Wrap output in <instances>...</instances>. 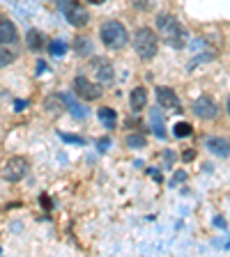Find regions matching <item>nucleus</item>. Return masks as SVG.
Wrapping results in <instances>:
<instances>
[{"mask_svg": "<svg viewBox=\"0 0 230 257\" xmlns=\"http://www.w3.org/2000/svg\"><path fill=\"white\" fill-rule=\"evenodd\" d=\"M95 78L102 87L111 85L115 80V71H113V64L106 62V60H95Z\"/></svg>", "mask_w": 230, "mask_h": 257, "instance_id": "0eeeda50", "label": "nucleus"}, {"mask_svg": "<svg viewBox=\"0 0 230 257\" xmlns=\"http://www.w3.org/2000/svg\"><path fill=\"white\" fill-rule=\"evenodd\" d=\"M28 170H30V166H28V161L23 156H12L5 163V168H3V177L7 182L14 184V182H21L23 177L28 175Z\"/></svg>", "mask_w": 230, "mask_h": 257, "instance_id": "39448f33", "label": "nucleus"}, {"mask_svg": "<svg viewBox=\"0 0 230 257\" xmlns=\"http://www.w3.org/2000/svg\"><path fill=\"white\" fill-rule=\"evenodd\" d=\"M207 150L214 156H230V140L228 138H207Z\"/></svg>", "mask_w": 230, "mask_h": 257, "instance_id": "9b49d317", "label": "nucleus"}, {"mask_svg": "<svg viewBox=\"0 0 230 257\" xmlns=\"http://www.w3.org/2000/svg\"><path fill=\"white\" fill-rule=\"evenodd\" d=\"M193 156H196V154H193V152H187V154H184V161H191Z\"/></svg>", "mask_w": 230, "mask_h": 257, "instance_id": "c85d7f7f", "label": "nucleus"}, {"mask_svg": "<svg viewBox=\"0 0 230 257\" xmlns=\"http://www.w3.org/2000/svg\"><path fill=\"white\" fill-rule=\"evenodd\" d=\"M164 161H168L166 166H171L173 161H175V154H173V152H171V150H166V152H164Z\"/></svg>", "mask_w": 230, "mask_h": 257, "instance_id": "bb28decb", "label": "nucleus"}, {"mask_svg": "<svg viewBox=\"0 0 230 257\" xmlns=\"http://www.w3.org/2000/svg\"><path fill=\"white\" fill-rule=\"evenodd\" d=\"M64 16H67L69 26H74V28H86L90 23V14H88L86 7H81V5H74L71 10H67Z\"/></svg>", "mask_w": 230, "mask_h": 257, "instance_id": "1a4fd4ad", "label": "nucleus"}, {"mask_svg": "<svg viewBox=\"0 0 230 257\" xmlns=\"http://www.w3.org/2000/svg\"><path fill=\"white\" fill-rule=\"evenodd\" d=\"M44 106H46L48 112H55V115H58L64 108V101H62V96H48L46 101H44Z\"/></svg>", "mask_w": 230, "mask_h": 257, "instance_id": "a211bd4d", "label": "nucleus"}, {"mask_svg": "<svg viewBox=\"0 0 230 257\" xmlns=\"http://www.w3.org/2000/svg\"><path fill=\"white\" fill-rule=\"evenodd\" d=\"M157 30H159V35L164 39H166V44H171V46L180 48L184 46V39H187V32H184V28L180 26V21H177L173 14H159L157 16Z\"/></svg>", "mask_w": 230, "mask_h": 257, "instance_id": "f257e3e1", "label": "nucleus"}, {"mask_svg": "<svg viewBox=\"0 0 230 257\" xmlns=\"http://www.w3.org/2000/svg\"><path fill=\"white\" fill-rule=\"evenodd\" d=\"M92 5H102V3H106V0H90Z\"/></svg>", "mask_w": 230, "mask_h": 257, "instance_id": "7c9ffc66", "label": "nucleus"}, {"mask_svg": "<svg viewBox=\"0 0 230 257\" xmlns=\"http://www.w3.org/2000/svg\"><path fill=\"white\" fill-rule=\"evenodd\" d=\"M127 147H131V150H140V147H145V136L143 134L127 136Z\"/></svg>", "mask_w": 230, "mask_h": 257, "instance_id": "aec40b11", "label": "nucleus"}, {"mask_svg": "<svg viewBox=\"0 0 230 257\" xmlns=\"http://www.w3.org/2000/svg\"><path fill=\"white\" fill-rule=\"evenodd\" d=\"M26 46L30 48V51H39V48L44 46V35L39 30H28V35H26Z\"/></svg>", "mask_w": 230, "mask_h": 257, "instance_id": "2eb2a0df", "label": "nucleus"}, {"mask_svg": "<svg viewBox=\"0 0 230 257\" xmlns=\"http://www.w3.org/2000/svg\"><path fill=\"white\" fill-rule=\"evenodd\" d=\"M99 122L104 124V128H115L118 115H115L113 108H99Z\"/></svg>", "mask_w": 230, "mask_h": 257, "instance_id": "dca6fc26", "label": "nucleus"}, {"mask_svg": "<svg viewBox=\"0 0 230 257\" xmlns=\"http://www.w3.org/2000/svg\"><path fill=\"white\" fill-rule=\"evenodd\" d=\"M74 5H76V0H58V10H60V12L71 10Z\"/></svg>", "mask_w": 230, "mask_h": 257, "instance_id": "5701e85b", "label": "nucleus"}, {"mask_svg": "<svg viewBox=\"0 0 230 257\" xmlns=\"http://www.w3.org/2000/svg\"><path fill=\"white\" fill-rule=\"evenodd\" d=\"M64 53H67V44H64L62 39H55V42H51V55H58V58H62Z\"/></svg>", "mask_w": 230, "mask_h": 257, "instance_id": "412c9836", "label": "nucleus"}, {"mask_svg": "<svg viewBox=\"0 0 230 257\" xmlns=\"http://www.w3.org/2000/svg\"><path fill=\"white\" fill-rule=\"evenodd\" d=\"M74 94H79L81 99H86V101H97L99 96L104 94L102 85L99 83H92L90 78H86V76H79V78H74Z\"/></svg>", "mask_w": 230, "mask_h": 257, "instance_id": "20e7f679", "label": "nucleus"}, {"mask_svg": "<svg viewBox=\"0 0 230 257\" xmlns=\"http://www.w3.org/2000/svg\"><path fill=\"white\" fill-rule=\"evenodd\" d=\"M16 39H19L16 26L7 19L5 14H0V44H14Z\"/></svg>", "mask_w": 230, "mask_h": 257, "instance_id": "9d476101", "label": "nucleus"}, {"mask_svg": "<svg viewBox=\"0 0 230 257\" xmlns=\"http://www.w3.org/2000/svg\"><path fill=\"white\" fill-rule=\"evenodd\" d=\"M60 96H62L64 106L69 108V110H71V115H74V117H81V119H83V117H86V115H88V108H86V106H81L79 101H74V99H71L69 94H60Z\"/></svg>", "mask_w": 230, "mask_h": 257, "instance_id": "4468645a", "label": "nucleus"}, {"mask_svg": "<svg viewBox=\"0 0 230 257\" xmlns=\"http://www.w3.org/2000/svg\"><path fill=\"white\" fill-rule=\"evenodd\" d=\"M129 103H131V110H143L145 106H147V90L145 87H134L131 90V94H129Z\"/></svg>", "mask_w": 230, "mask_h": 257, "instance_id": "f8f14e48", "label": "nucleus"}, {"mask_svg": "<svg viewBox=\"0 0 230 257\" xmlns=\"http://www.w3.org/2000/svg\"><path fill=\"white\" fill-rule=\"evenodd\" d=\"M184 179H187V172H184V170H177L175 175H173V179H171V186H180Z\"/></svg>", "mask_w": 230, "mask_h": 257, "instance_id": "4be33fe9", "label": "nucleus"}, {"mask_svg": "<svg viewBox=\"0 0 230 257\" xmlns=\"http://www.w3.org/2000/svg\"><path fill=\"white\" fill-rule=\"evenodd\" d=\"M134 51L140 60H152L159 51V39H157L152 28H138L134 35Z\"/></svg>", "mask_w": 230, "mask_h": 257, "instance_id": "7ed1b4c3", "label": "nucleus"}, {"mask_svg": "<svg viewBox=\"0 0 230 257\" xmlns=\"http://www.w3.org/2000/svg\"><path fill=\"white\" fill-rule=\"evenodd\" d=\"M108 145H111V140H108V138H102L97 147H99V152H106V150H108Z\"/></svg>", "mask_w": 230, "mask_h": 257, "instance_id": "a878e982", "label": "nucleus"}, {"mask_svg": "<svg viewBox=\"0 0 230 257\" xmlns=\"http://www.w3.org/2000/svg\"><path fill=\"white\" fill-rule=\"evenodd\" d=\"M193 112L198 115L200 119H214L219 115V106H216L209 96H198L196 101H193Z\"/></svg>", "mask_w": 230, "mask_h": 257, "instance_id": "423d86ee", "label": "nucleus"}, {"mask_svg": "<svg viewBox=\"0 0 230 257\" xmlns=\"http://www.w3.org/2000/svg\"><path fill=\"white\" fill-rule=\"evenodd\" d=\"M173 134H175L177 138H189V136L193 134V126L189 122H177L175 128H173Z\"/></svg>", "mask_w": 230, "mask_h": 257, "instance_id": "6ab92c4d", "label": "nucleus"}, {"mask_svg": "<svg viewBox=\"0 0 230 257\" xmlns=\"http://www.w3.org/2000/svg\"><path fill=\"white\" fill-rule=\"evenodd\" d=\"M157 101H159V108H166V110H177L180 108V99H177L173 87H159L157 90Z\"/></svg>", "mask_w": 230, "mask_h": 257, "instance_id": "6e6552de", "label": "nucleus"}, {"mask_svg": "<svg viewBox=\"0 0 230 257\" xmlns=\"http://www.w3.org/2000/svg\"><path fill=\"white\" fill-rule=\"evenodd\" d=\"M62 140L64 143H76V145H86V140L79 138V136H69V134H62Z\"/></svg>", "mask_w": 230, "mask_h": 257, "instance_id": "b1692460", "label": "nucleus"}, {"mask_svg": "<svg viewBox=\"0 0 230 257\" xmlns=\"http://www.w3.org/2000/svg\"><path fill=\"white\" fill-rule=\"evenodd\" d=\"M35 69H37V74H44V71H46V62H44V60H39Z\"/></svg>", "mask_w": 230, "mask_h": 257, "instance_id": "cd10ccee", "label": "nucleus"}, {"mask_svg": "<svg viewBox=\"0 0 230 257\" xmlns=\"http://www.w3.org/2000/svg\"><path fill=\"white\" fill-rule=\"evenodd\" d=\"M12 60H14V55H12L10 51H0V67H3V64H10Z\"/></svg>", "mask_w": 230, "mask_h": 257, "instance_id": "393cba45", "label": "nucleus"}, {"mask_svg": "<svg viewBox=\"0 0 230 257\" xmlns=\"http://www.w3.org/2000/svg\"><path fill=\"white\" fill-rule=\"evenodd\" d=\"M150 119H152V131H155L157 138H166V131H164V122H161L159 108H152L150 110Z\"/></svg>", "mask_w": 230, "mask_h": 257, "instance_id": "f3484780", "label": "nucleus"}, {"mask_svg": "<svg viewBox=\"0 0 230 257\" xmlns=\"http://www.w3.org/2000/svg\"><path fill=\"white\" fill-rule=\"evenodd\" d=\"M99 37H102L104 46L106 48H113V51H118V48H124L129 42V32L127 28L122 26L120 21H104L99 26Z\"/></svg>", "mask_w": 230, "mask_h": 257, "instance_id": "f03ea898", "label": "nucleus"}, {"mask_svg": "<svg viewBox=\"0 0 230 257\" xmlns=\"http://www.w3.org/2000/svg\"><path fill=\"white\" fill-rule=\"evenodd\" d=\"M74 53L81 58H88V55L95 53V46H92V39H88L86 35H79L74 39Z\"/></svg>", "mask_w": 230, "mask_h": 257, "instance_id": "ddd939ff", "label": "nucleus"}, {"mask_svg": "<svg viewBox=\"0 0 230 257\" xmlns=\"http://www.w3.org/2000/svg\"><path fill=\"white\" fill-rule=\"evenodd\" d=\"M225 110H228V115H230V96L225 99Z\"/></svg>", "mask_w": 230, "mask_h": 257, "instance_id": "c756f323", "label": "nucleus"}]
</instances>
